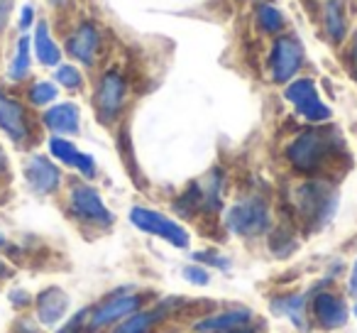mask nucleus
I'll use <instances>...</instances> for the list:
<instances>
[{"label": "nucleus", "mask_w": 357, "mask_h": 333, "mask_svg": "<svg viewBox=\"0 0 357 333\" xmlns=\"http://www.w3.org/2000/svg\"><path fill=\"white\" fill-rule=\"evenodd\" d=\"M47 149H50V157L54 159L61 167H69L74 170L81 179L91 182L98 177V164H96V157L89 152H81L69 138H59V135H52L47 140Z\"/></svg>", "instance_id": "f3484780"}, {"label": "nucleus", "mask_w": 357, "mask_h": 333, "mask_svg": "<svg viewBox=\"0 0 357 333\" xmlns=\"http://www.w3.org/2000/svg\"><path fill=\"white\" fill-rule=\"evenodd\" d=\"M191 262H199L208 269H218V272H230L233 269V260L228 255H223V250L218 248H204L191 253Z\"/></svg>", "instance_id": "cd10ccee"}, {"label": "nucleus", "mask_w": 357, "mask_h": 333, "mask_svg": "<svg viewBox=\"0 0 357 333\" xmlns=\"http://www.w3.org/2000/svg\"><path fill=\"white\" fill-rule=\"evenodd\" d=\"M284 101L306 125H328L333 120L331 105L321 98V91L311 76H296L289 81L284 86Z\"/></svg>", "instance_id": "9d476101"}, {"label": "nucleus", "mask_w": 357, "mask_h": 333, "mask_svg": "<svg viewBox=\"0 0 357 333\" xmlns=\"http://www.w3.org/2000/svg\"><path fill=\"white\" fill-rule=\"evenodd\" d=\"M323 32L333 47L345 45L347 40V10L342 0H326L323 3Z\"/></svg>", "instance_id": "4be33fe9"}, {"label": "nucleus", "mask_w": 357, "mask_h": 333, "mask_svg": "<svg viewBox=\"0 0 357 333\" xmlns=\"http://www.w3.org/2000/svg\"><path fill=\"white\" fill-rule=\"evenodd\" d=\"M238 3H243V0H238Z\"/></svg>", "instance_id": "37998d69"}, {"label": "nucleus", "mask_w": 357, "mask_h": 333, "mask_svg": "<svg viewBox=\"0 0 357 333\" xmlns=\"http://www.w3.org/2000/svg\"><path fill=\"white\" fill-rule=\"evenodd\" d=\"M25 101L32 108H50L59 101V86L50 79H35L25 89Z\"/></svg>", "instance_id": "a878e982"}, {"label": "nucleus", "mask_w": 357, "mask_h": 333, "mask_svg": "<svg viewBox=\"0 0 357 333\" xmlns=\"http://www.w3.org/2000/svg\"><path fill=\"white\" fill-rule=\"evenodd\" d=\"M89 313H91V306H84V309H79V311L69 313V316L54 328V333H89Z\"/></svg>", "instance_id": "c85d7f7f"}, {"label": "nucleus", "mask_w": 357, "mask_h": 333, "mask_svg": "<svg viewBox=\"0 0 357 333\" xmlns=\"http://www.w3.org/2000/svg\"><path fill=\"white\" fill-rule=\"evenodd\" d=\"M308 304H311V289H306V292H279L269 297V311L277 318L291 323L294 331L308 333L313 328Z\"/></svg>", "instance_id": "dca6fc26"}, {"label": "nucleus", "mask_w": 357, "mask_h": 333, "mask_svg": "<svg viewBox=\"0 0 357 333\" xmlns=\"http://www.w3.org/2000/svg\"><path fill=\"white\" fill-rule=\"evenodd\" d=\"M181 277L191 284V287H208L211 284V269L199 262H189L181 267Z\"/></svg>", "instance_id": "c756f323"}, {"label": "nucleus", "mask_w": 357, "mask_h": 333, "mask_svg": "<svg viewBox=\"0 0 357 333\" xmlns=\"http://www.w3.org/2000/svg\"><path fill=\"white\" fill-rule=\"evenodd\" d=\"M37 22V13L35 8L27 3V6L20 8V13H17V27H20V35H27V30H32Z\"/></svg>", "instance_id": "7c9ffc66"}, {"label": "nucleus", "mask_w": 357, "mask_h": 333, "mask_svg": "<svg viewBox=\"0 0 357 333\" xmlns=\"http://www.w3.org/2000/svg\"><path fill=\"white\" fill-rule=\"evenodd\" d=\"M0 130L17 147H30L35 142V118L30 105L0 86Z\"/></svg>", "instance_id": "f8f14e48"}, {"label": "nucleus", "mask_w": 357, "mask_h": 333, "mask_svg": "<svg viewBox=\"0 0 357 333\" xmlns=\"http://www.w3.org/2000/svg\"><path fill=\"white\" fill-rule=\"evenodd\" d=\"M61 3H64V0H52V6H61Z\"/></svg>", "instance_id": "79ce46f5"}, {"label": "nucleus", "mask_w": 357, "mask_h": 333, "mask_svg": "<svg viewBox=\"0 0 357 333\" xmlns=\"http://www.w3.org/2000/svg\"><path fill=\"white\" fill-rule=\"evenodd\" d=\"M228 333H259V321H257V318H255V321L245 323V326L233 328V331H228Z\"/></svg>", "instance_id": "4c0bfd02"}, {"label": "nucleus", "mask_w": 357, "mask_h": 333, "mask_svg": "<svg viewBox=\"0 0 357 333\" xmlns=\"http://www.w3.org/2000/svg\"><path fill=\"white\" fill-rule=\"evenodd\" d=\"M347 297H357V258L350 265V269H347Z\"/></svg>", "instance_id": "c9c22d12"}, {"label": "nucleus", "mask_w": 357, "mask_h": 333, "mask_svg": "<svg viewBox=\"0 0 357 333\" xmlns=\"http://www.w3.org/2000/svg\"><path fill=\"white\" fill-rule=\"evenodd\" d=\"M184 304L186 302H181V299H176V297L162 299V302H157V304H147V306H142L139 311L123 318V321L110 328L108 333H152L154 328L164 326V323L172 318V313H176Z\"/></svg>", "instance_id": "4468645a"}, {"label": "nucleus", "mask_w": 357, "mask_h": 333, "mask_svg": "<svg viewBox=\"0 0 357 333\" xmlns=\"http://www.w3.org/2000/svg\"><path fill=\"white\" fill-rule=\"evenodd\" d=\"M149 304V294L137 289L135 284L118 287L108 292L98 304L91 306L89 313V333H108L113 326H118L130 313L139 311Z\"/></svg>", "instance_id": "423d86ee"}, {"label": "nucleus", "mask_w": 357, "mask_h": 333, "mask_svg": "<svg viewBox=\"0 0 357 333\" xmlns=\"http://www.w3.org/2000/svg\"><path fill=\"white\" fill-rule=\"evenodd\" d=\"M35 316L45 328H54L71 313V297L61 287H47L35 297Z\"/></svg>", "instance_id": "6ab92c4d"}, {"label": "nucleus", "mask_w": 357, "mask_h": 333, "mask_svg": "<svg viewBox=\"0 0 357 333\" xmlns=\"http://www.w3.org/2000/svg\"><path fill=\"white\" fill-rule=\"evenodd\" d=\"M306 64V50L298 35H277L267 54V71L272 84L287 86L291 79L301 74Z\"/></svg>", "instance_id": "9b49d317"}, {"label": "nucleus", "mask_w": 357, "mask_h": 333, "mask_svg": "<svg viewBox=\"0 0 357 333\" xmlns=\"http://www.w3.org/2000/svg\"><path fill=\"white\" fill-rule=\"evenodd\" d=\"M42 323L35 321V318H17L15 326H13V331L15 333H42Z\"/></svg>", "instance_id": "72a5a7b5"}, {"label": "nucleus", "mask_w": 357, "mask_h": 333, "mask_svg": "<svg viewBox=\"0 0 357 333\" xmlns=\"http://www.w3.org/2000/svg\"><path fill=\"white\" fill-rule=\"evenodd\" d=\"M52 81H54L59 89L71 91V94H76V91H84V86H86L84 71H81L76 64H64V61H61V64L54 69V79H52Z\"/></svg>", "instance_id": "bb28decb"}, {"label": "nucleus", "mask_w": 357, "mask_h": 333, "mask_svg": "<svg viewBox=\"0 0 357 333\" xmlns=\"http://www.w3.org/2000/svg\"><path fill=\"white\" fill-rule=\"evenodd\" d=\"M130 101V81L125 71L118 66H108L98 74L93 84V94H91V105L98 118L100 125H115L123 120L125 110H128Z\"/></svg>", "instance_id": "39448f33"}, {"label": "nucleus", "mask_w": 357, "mask_h": 333, "mask_svg": "<svg viewBox=\"0 0 357 333\" xmlns=\"http://www.w3.org/2000/svg\"><path fill=\"white\" fill-rule=\"evenodd\" d=\"M352 316H357V297H355V304H352Z\"/></svg>", "instance_id": "a19ab883"}, {"label": "nucleus", "mask_w": 357, "mask_h": 333, "mask_svg": "<svg viewBox=\"0 0 357 333\" xmlns=\"http://www.w3.org/2000/svg\"><path fill=\"white\" fill-rule=\"evenodd\" d=\"M100 50H103V35H100L98 25L93 20L76 22L74 30L64 40V52L76 64L86 66V69L98 64Z\"/></svg>", "instance_id": "2eb2a0df"}, {"label": "nucleus", "mask_w": 357, "mask_h": 333, "mask_svg": "<svg viewBox=\"0 0 357 333\" xmlns=\"http://www.w3.org/2000/svg\"><path fill=\"white\" fill-rule=\"evenodd\" d=\"M32 40L30 35H20L15 45V54H13L10 64H8V79L13 84H22L32 71Z\"/></svg>", "instance_id": "5701e85b"}, {"label": "nucleus", "mask_w": 357, "mask_h": 333, "mask_svg": "<svg viewBox=\"0 0 357 333\" xmlns=\"http://www.w3.org/2000/svg\"><path fill=\"white\" fill-rule=\"evenodd\" d=\"M272 204L262 194H248L223 211V228L243 240H257L272 230Z\"/></svg>", "instance_id": "20e7f679"}, {"label": "nucleus", "mask_w": 357, "mask_h": 333, "mask_svg": "<svg viewBox=\"0 0 357 333\" xmlns=\"http://www.w3.org/2000/svg\"><path fill=\"white\" fill-rule=\"evenodd\" d=\"M255 25H257V30L262 32V35L277 37V35H282L284 27H287V15H284L277 6H272V3H259V6L255 8Z\"/></svg>", "instance_id": "b1692460"}, {"label": "nucleus", "mask_w": 357, "mask_h": 333, "mask_svg": "<svg viewBox=\"0 0 357 333\" xmlns=\"http://www.w3.org/2000/svg\"><path fill=\"white\" fill-rule=\"evenodd\" d=\"M13 8H15V0H0V35L6 32L8 22H10Z\"/></svg>", "instance_id": "f704fd0d"}, {"label": "nucleus", "mask_w": 357, "mask_h": 333, "mask_svg": "<svg viewBox=\"0 0 357 333\" xmlns=\"http://www.w3.org/2000/svg\"><path fill=\"white\" fill-rule=\"evenodd\" d=\"M228 175L220 167L208 170L204 177L194 179L176 199L172 201V211L184 221H199L201 216H218L225 206Z\"/></svg>", "instance_id": "7ed1b4c3"}, {"label": "nucleus", "mask_w": 357, "mask_h": 333, "mask_svg": "<svg viewBox=\"0 0 357 333\" xmlns=\"http://www.w3.org/2000/svg\"><path fill=\"white\" fill-rule=\"evenodd\" d=\"M32 57L37 59V64L50 66V69H56L61 64V57H64V50L59 47V42L52 35V27L47 20H37L35 27H32Z\"/></svg>", "instance_id": "412c9836"}, {"label": "nucleus", "mask_w": 357, "mask_h": 333, "mask_svg": "<svg viewBox=\"0 0 357 333\" xmlns=\"http://www.w3.org/2000/svg\"><path fill=\"white\" fill-rule=\"evenodd\" d=\"M22 177L32 194L37 196H54L64 184V172L61 167L50 157V154L35 152L22 164Z\"/></svg>", "instance_id": "ddd939ff"}, {"label": "nucleus", "mask_w": 357, "mask_h": 333, "mask_svg": "<svg viewBox=\"0 0 357 333\" xmlns=\"http://www.w3.org/2000/svg\"><path fill=\"white\" fill-rule=\"evenodd\" d=\"M311 323L321 333H335L347 326L352 316V304L347 302V294L335 287H313L311 289Z\"/></svg>", "instance_id": "6e6552de"}, {"label": "nucleus", "mask_w": 357, "mask_h": 333, "mask_svg": "<svg viewBox=\"0 0 357 333\" xmlns=\"http://www.w3.org/2000/svg\"><path fill=\"white\" fill-rule=\"evenodd\" d=\"M264 238H267V248L272 250L274 258H289L298 248L296 230L289 228V225H272V230Z\"/></svg>", "instance_id": "393cba45"}, {"label": "nucleus", "mask_w": 357, "mask_h": 333, "mask_svg": "<svg viewBox=\"0 0 357 333\" xmlns=\"http://www.w3.org/2000/svg\"><path fill=\"white\" fill-rule=\"evenodd\" d=\"M340 191L328 177H306L291 189V209L308 233L323 230L337 214Z\"/></svg>", "instance_id": "f03ea898"}, {"label": "nucleus", "mask_w": 357, "mask_h": 333, "mask_svg": "<svg viewBox=\"0 0 357 333\" xmlns=\"http://www.w3.org/2000/svg\"><path fill=\"white\" fill-rule=\"evenodd\" d=\"M130 223L144 235H152L164 243H169L176 250H189L191 248V233L186 230L184 223H178L176 219L162 214L157 209H149V206H132L128 214Z\"/></svg>", "instance_id": "1a4fd4ad"}, {"label": "nucleus", "mask_w": 357, "mask_h": 333, "mask_svg": "<svg viewBox=\"0 0 357 333\" xmlns=\"http://www.w3.org/2000/svg\"><path fill=\"white\" fill-rule=\"evenodd\" d=\"M345 66L350 71L352 81L357 84V32L352 35L350 45H347V52H345Z\"/></svg>", "instance_id": "2f4dec72"}, {"label": "nucleus", "mask_w": 357, "mask_h": 333, "mask_svg": "<svg viewBox=\"0 0 357 333\" xmlns=\"http://www.w3.org/2000/svg\"><path fill=\"white\" fill-rule=\"evenodd\" d=\"M257 313L252 311L245 304H235V306H225V309H215V311L199 316L191 323V331L194 333H228L238 326L255 321Z\"/></svg>", "instance_id": "a211bd4d"}, {"label": "nucleus", "mask_w": 357, "mask_h": 333, "mask_svg": "<svg viewBox=\"0 0 357 333\" xmlns=\"http://www.w3.org/2000/svg\"><path fill=\"white\" fill-rule=\"evenodd\" d=\"M8 175H10V162H8L6 149H3V145H0V179H6Z\"/></svg>", "instance_id": "e433bc0d"}, {"label": "nucleus", "mask_w": 357, "mask_h": 333, "mask_svg": "<svg viewBox=\"0 0 357 333\" xmlns=\"http://www.w3.org/2000/svg\"><path fill=\"white\" fill-rule=\"evenodd\" d=\"M8 245V238H6V233H0V248H6Z\"/></svg>", "instance_id": "ea45409f"}, {"label": "nucleus", "mask_w": 357, "mask_h": 333, "mask_svg": "<svg viewBox=\"0 0 357 333\" xmlns=\"http://www.w3.org/2000/svg\"><path fill=\"white\" fill-rule=\"evenodd\" d=\"M32 302H35V297H32L30 292H25V289H13V292H10V304H13V306L27 309Z\"/></svg>", "instance_id": "473e14b6"}, {"label": "nucleus", "mask_w": 357, "mask_h": 333, "mask_svg": "<svg viewBox=\"0 0 357 333\" xmlns=\"http://www.w3.org/2000/svg\"><path fill=\"white\" fill-rule=\"evenodd\" d=\"M40 123L47 133L59 135V138H74L81 133V108L74 101L52 103L50 108H45Z\"/></svg>", "instance_id": "aec40b11"}, {"label": "nucleus", "mask_w": 357, "mask_h": 333, "mask_svg": "<svg viewBox=\"0 0 357 333\" xmlns=\"http://www.w3.org/2000/svg\"><path fill=\"white\" fill-rule=\"evenodd\" d=\"M10 274H13V269H10V267H8V265H6V262H3V260H0V279H6V277H10Z\"/></svg>", "instance_id": "58836bf2"}, {"label": "nucleus", "mask_w": 357, "mask_h": 333, "mask_svg": "<svg viewBox=\"0 0 357 333\" xmlns=\"http://www.w3.org/2000/svg\"><path fill=\"white\" fill-rule=\"evenodd\" d=\"M347 157L342 133L335 125H306L284 145V162L296 177H328Z\"/></svg>", "instance_id": "f257e3e1"}, {"label": "nucleus", "mask_w": 357, "mask_h": 333, "mask_svg": "<svg viewBox=\"0 0 357 333\" xmlns=\"http://www.w3.org/2000/svg\"><path fill=\"white\" fill-rule=\"evenodd\" d=\"M66 211H69L71 219L84 225V228L108 230V228H113V223H115V214L105 206L100 191L86 179H76L69 184Z\"/></svg>", "instance_id": "0eeeda50"}]
</instances>
